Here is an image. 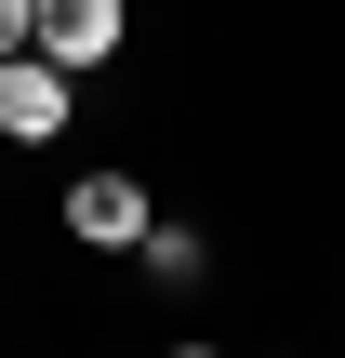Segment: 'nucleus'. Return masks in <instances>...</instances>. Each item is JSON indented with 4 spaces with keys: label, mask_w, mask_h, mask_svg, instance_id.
<instances>
[{
    "label": "nucleus",
    "mask_w": 345,
    "mask_h": 358,
    "mask_svg": "<svg viewBox=\"0 0 345 358\" xmlns=\"http://www.w3.org/2000/svg\"><path fill=\"white\" fill-rule=\"evenodd\" d=\"M13 53H40V0H0V66Z\"/></svg>",
    "instance_id": "39448f33"
},
{
    "label": "nucleus",
    "mask_w": 345,
    "mask_h": 358,
    "mask_svg": "<svg viewBox=\"0 0 345 358\" xmlns=\"http://www.w3.org/2000/svg\"><path fill=\"white\" fill-rule=\"evenodd\" d=\"M133 266H146V292H199V279H213V239H199L186 213H160V226L133 239Z\"/></svg>",
    "instance_id": "20e7f679"
},
{
    "label": "nucleus",
    "mask_w": 345,
    "mask_h": 358,
    "mask_svg": "<svg viewBox=\"0 0 345 358\" xmlns=\"http://www.w3.org/2000/svg\"><path fill=\"white\" fill-rule=\"evenodd\" d=\"M40 53L80 66V80H106L133 53V0H40Z\"/></svg>",
    "instance_id": "7ed1b4c3"
},
{
    "label": "nucleus",
    "mask_w": 345,
    "mask_h": 358,
    "mask_svg": "<svg viewBox=\"0 0 345 358\" xmlns=\"http://www.w3.org/2000/svg\"><path fill=\"white\" fill-rule=\"evenodd\" d=\"M66 93H80V66H53V53H13V66H0V146H53V133L80 120Z\"/></svg>",
    "instance_id": "f03ea898"
},
{
    "label": "nucleus",
    "mask_w": 345,
    "mask_h": 358,
    "mask_svg": "<svg viewBox=\"0 0 345 358\" xmlns=\"http://www.w3.org/2000/svg\"><path fill=\"white\" fill-rule=\"evenodd\" d=\"M53 226H66L80 252H133V239L160 226V199H146V173H120V159H93V173H66V199H53Z\"/></svg>",
    "instance_id": "f257e3e1"
}]
</instances>
